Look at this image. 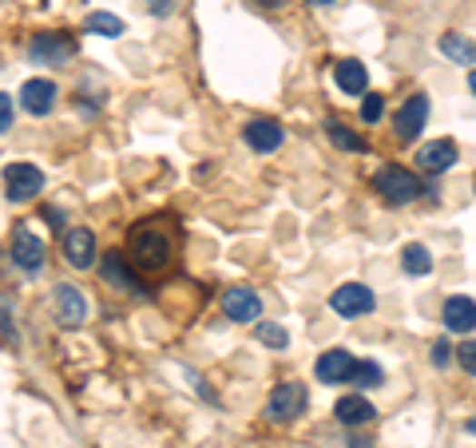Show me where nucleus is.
<instances>
[{"label": "nucleus", "instance_id": "obj_1", "mask_svg": "<svg viewBox=\"0 0 476 448\" xmlns=\"http://www.w3.org/2000/svg\"><path fill=\"white\" fill-rule=\"evenodd\" d=\"M132 250H135V262L144 270H164L171 262V234L155 223H147V226L139 223L132 231Z\"/></svg>", "mask_w": 476, "mask_h": 448}, {"label": "nucleus", "instance_id": "obj_2", "mask_svg": "<svg viewBox=\"0 0 476 448\" xmlns=\"http://www.w3.org/2000/svg\"><path fill=\"white\" fill-rule=\"evenodd\" d=\"M373 187H377V194H382L385 203H397V206H405V203H413L421 191V179L413 171H405V167H397V163H389V167H382L373 174Z\"/></svg>", "mask_w": 476, "mask_h": 448}, {"label": "nucleus", "instance_id": "obj_3", "mask_svg": "<svg viewBox=\"0 0 476 448\" xmlns=\"http://www.w3.org/2000/svg\"><path fill=\"white\" fill-rule=\"evenodd\" d=\"M310 405V389L302 385V381H283L274 393H270V401H266V417L270 421H278V424H286V421H294L302 417V409Z\"/></svg>", "mask_w": 476, "mask_h": 448}, {"label": "nucleus", "instance_id": "obj_4", "mask_svg": "<svg viewBox=\"0 0 476 448\" xmlns=\"http://www.w3.org/2000/svg\"><path fill=\"white\" fill-rule=\"evenodd\" d=\"M5 191L13 203H28L45 191V171L36 163H8L5 167Z\"/></svg>", "mask_w": 476, "mask_h": 448}, {"label": "nucleus", "instance_id": "obj_5", "mask_svg": "<svg viewBox=\"0 0 476 448\" xmlns=\"http://www.w3.org/2000/svg\"><path fill=\"white\" fill-rule=\"evenodd\" d=\"M45 258H48V246L32 234L28 223H16V231H13V262L25 270V274H40Z\"/></svg>", "mask_w": 476, "mask_h": 448}, {"label": "nucleus", "instance_id": "obj_6", "mask_svg": "<svg viewBox=\"0 0 476 448\" xmlns=\"http://www.w3.org/2000/svg\"><path fill=\"white\" fill-rule=\"evenodd\" d=\"M377 305L373 290L362 286V282H345V286H338L330 294V310L342 314V318H362V314H370Z\"/></svg>", "mask_w": 476, "mask_h": 448}, {"label": "nucleus", "instance_id": "obj_7", "mask_svg": "<svg viewBox=\"0 0 476 448\" xmlns=\"http://www.w3.org/2000/svg\"><path fill=\"white\" fill-rule=\"evenodd\" d=\"M28 56L52 68V64H64L75 56V40L68 32H40V36H32V44H28Z\"/></svg>", "mask_w": 476, "mask_h": 448}, {"label": "nucleus", "instance_id": "obj_8", "mask_svg": "<svg viewBox=\"0 0 476 448\" xmlns=\"http://www.w3.org/2000/svg\"><path fill=\"white\" fill-rule=\"evenodd\" d=\"M357 357L350 349H326V353L318 357V365H313V373H318L322 385H345V381H353L357 373Z\"/></svg>", "mask_w": 476, "mask_h": 448}, {"label": "nucleus", "instance_id": "obj_9", "mask_svg": "<svg viewBox=\"0 0 476 448\" xmlns=\"http://www.w3.org/2000/svg\"><path fill=\"white\" fill-rule=\"evenodd\" d=\"M223 314L231 322H258L263 318V298L251 286H231L223 294Z\"/></svg>", "mask_w": 476, "mask_h": 448}, {"label": "nucleus", "instance_id": "obj_10", "mask_svg": "<svg viewBox=\"0 0 476 448\" xmlns=\"http://www.w3.org/2000/svg\"><path fill=\"white\" fill-rule=\"evenodd\" d=\"M100 278H104L112 290H124V294H144V282H139V274H135L132 266H127V258L119 254V250H112V254H104V262H100Z\"/></svg>", "mask_w": 476, "mask_h": 448}, {"label": "nucleus", "instance_id": "obj_11", "mask_svg": "<svg viewBox=\"0 0 476 448\" xmlns=\"http://www.w3.org/2000/svg\"><path fill=\"white\" fill-rule=\"evenodd\" d=\"M64 258H68V266H75V270L95 266V234L88 226H68V231H64Z\"/></svg>", "mask_w": 476, "mask_h": 448}, {"label": "nucleus", "instance_id": "obj_12", "mask_svg": "<svg viewBox=\"0 0 476 448\" xmlns=\"http://www.w3.org/2000/svg\"><path fill=\"white\" fill-rule=\"evenodd\" d=\"M56 318L60 325H84L88 322V298H84L80 286H72V282H60L56 286Z\"/></svg>", "mask_w": 476, "mask_h": 448}, {"label": "nucleus", "instance_id": "obj_13", "mask_svg": "<svg viewBox=\"0 0 476 448\" xmlns=\"http://www.w3.org/2000/svg\"><path fill=\"white\" fill-rule=\"evenodd\" d=\"M243 139L251 151H258V155H270V151L283 147L286 131H283V124H274V119H251V124L243 127Z\"/></svg>", "mask_w": 476, "mask_h": 448}, {"label": "nucleus", "instance_id": "obj_14", "mask_svg": "<svg viewBox=\"0 0 476 448\" xmlns=\"http://www.w3.org/2000/svg\"><path fill=\"white\" fill-rule=\"evenodd\" d=\"M425 119H429V100L425 95H409L402 104V112H397V135H402V144H413L421 131H425Z\"/></svg>", "mask_w": 476, "mask_h": 448}, {"label": "nucleus", "instance_id": "obj_15", "mask_svg": "<svg viewBox=\"0 0 476 448\" xmlns=\"http://www.w3.org/2000/svg\"><path fill=\"white\" fill-rule=\"evenodd\" d=\"M441 322H445L449 334H472L476 330V302L464 298V294H452L441 310Z\"/></svg>", "mask_w": 476, "mask_h": 448}, {"label": "nucleus", "instance_id": "obj_16", "mask_svg": "<svg viewBox=\"0 0 476 448\" xmlns=\"http://www.w3.org/2000/svg\"><path fill=\"white\" fill-rule=\"evenodd\" d=\"M417 163L425 174H445L452 163H457V144H452V139H432V144L417 151Z\"/></svg>", "mask_w": 476, "mask_h": 448}, {"label": "nucleus", "instance_id": "obj_17", "mask_svg": "<svg viewBox=\"0 0 476 448\" xmlns=\"http://www.w3.org/2000/svg\"><path fill=\"white\" fill-rule=\"evenodd\" d=\"M20 104H25L28 115H48L52 104H56V84L52 80H28L20 87Z\"/></svg>", "mask_w": 476, "mask_h": 448}, {"label": "nucleus", "instance_id": "obj_18", "mask_svg": "<svg viewBox=\"0 0 476 448\" xmlns=\"http://www.w3.org/2000/svg\"><path fill=\"white\" fill-rule=\"evenodd\" d=\"M333 80L345 95H365V84H370V68L362 60H338L333 64Z\"/></svg>", "mask_w": 476, "mask_h": 448}, {"label": "nucleus", "instance_id": "obj_19", "mask_svg": "<svg viewBox=\"0 0 476 448\" xmlns=\"http://www.w3.org/2000/svg\"><path fill=\"white\" fill-rule=\"evenodd\" d=\"M333 417H338L342 424H350V429H353V424H370V421L377 417V409L362 397V393H350V397H342L338 405H333Z\"/></svg>", "mask_w": 476, "mask_h": 448}, {"label": "nucleus", "instance_id": "obj_20", "mask_svg": "<svg viewBox=\"0 0 476 448\" xmlns=\"http://www.w3.org/2000/svg\"><path fill=\"white\" fill-rule=\"evenodd\" d=\"M441 52H445L452 64H476V44L469 36H461V32H445V36H441Z\"/></svg>", "mask_w": 476, "mask_h": 448}, {"label": "nucleus", "instance_id": "obj_21", "mask_svg": "<svg viewBox=\"0 0 476 448\" xmlns=\"http://www.w3.org/2000/svg\"><path fill=\"white\" fill-rule=\"evenodd\" d=\"M402 266H405L409 278H425V274H432V254H429V246L409 243V246L402 250Z\"/></svg>", "mask_w": 476, "mask_h": 448}, {"label": "nucleus", "instance_id": "obj_22", "mask_svg": "<svg viewBox=\"0 0 476 448\" xmlns=\"http://www.w3.org/2000/svg\"><path fill=\"white\" fill-rule=\"evenodd\" d=\"M84 28L95 32V36H124V20L112 16V13H88V20H84Z\"/></svg>", "mask_w": 476, "mask_h": 448}, {"label": "nucleus", "instance_id": "obj_23", "mask_svg": "<svg viewBox=\"0 0 476 448\" xmlns=\"http://www.w3.org/2000/svg\"><path fill=\"white\" fill-rule=\"evenodd\" d=\"M326 131H330L333 147H342V151H365V139H362V135H353V131L345 127V124H333V119H330Z\"/></svg>", "mask_w": 476, "mask_h": 448}, {"label": "nucleus", "instance_id": "obj_24", "mask_svg": "<svg viewBox=\"0 0 476 448\" xmlns=\"http://www.w3.org/2000/svg\"><path fill=\"white\" fill-rule=\"evenodd\" d=\"M254 334H258V342H263V345H274V349H286L290 345V334L283 330V325H274V322H258Z\"/></svg>", "mask_w": 476, "mask_h": 448}, {"label": "nucleus", "instance_id": "obj_25", "mask_svg": "<svg viewBox=\"0 0 476 448\" xmlns=\"http://www.w3.org/2000/svg\"><path fill=\"white\" fill-rule=\"evenodd\" d=\"M385 115V100L377 92H365V104H362V119L365 124H377V119Z\"/></svg>", "mask_w": 476, "mask_h": 448}, {"label": "nucleus", "instance_id": "obj_26", "mask_svg": "<svg viewBox=\"0 0 476 448\" xmlns=\"http://www.w3.org/2000/svg\"><path fill=\"white\" fill-rule=\"evenodd\" d=\"M357 385H365V389H373V385H382V369H377L373 362H362L357 365V373H353Z\"/></svg>", "mask_w": 476, "mask_h": 448}, {"label": "nucleus", "instance_id": "obj_27", "mask_svg": "<svg viewBox=\"0 0 476 448\" xmlns=\"http://www.w3.org/2000/svg\"><path fill=\"white\" fill-rule=\"evenodd\" d=\"M457 357H461V369H464V373L476 377V342H464V345L457 349Z\"/></svg>", "mask_w": 476, "mask_h": 448}, {"label": "nucleus", "instance_id": "obj_28", "mask_svg": "<svg viewBox=\"0 0 476 448\" xmlns=\"http://www.w3.org/2000/svg\"><path fill=\"white\" fill-rule=\"evenodd\" d=\"M8 127H13V100L0 92V135H5Z\"/></svg>", "mask_w": 476, "mask_h": 448}, {"label": "nucleus", "instance_id": "obj_29", "mask_svg": "<svg viewBox=\"0 0 476 448\" xmlns=\"http://www.w3.org/2000/svg\"><path fill=\"white\" fill-rule=\"evenodd\" d=\"M0 334L5 337H16V330H13V314H8V302L0 298Z\"/></svg>", "mask_w": 476, "mask_h": 448}, {"label": "nucleus", "instance_id": "obj_30", "mask_svg": "<svg viewBox=\"0 0 476 448\" xmlns=\"http://www.w3.org/2000/svg\"><path fill=\"white\" fill-rule=\"evenodd\" d=\"M432 362H437L441 369H445V365L452 362V349H449V342H437V345H432Z\"/></svg>", "mask_w": 476, "mask_h": 448}, {"label": "nucleus", "instance_id": "obj_31", "mask_svg": "<svg viewBox=\"0 0 476 448\" xmlns=\"http://www.w3.org/2000/svg\"><path fill=\"white\" fill-rule=\"evenodd\" d=\"M147 8H151V16H171L175 13V0H147Z\"/></svg>", "mask_w": 476, "mask_h": 448}, {"label": "nucleus", "instance_id": "obj_32", "mask_svg": "<svg viewBox=\"0 0 476 448\" xmlns=\"http://www.w3.org/2000/svg\"><path fill=\"white\" fill-rule=\"evenodd\" d=\"M350 448H373V441H365V436H353Z\"/></svg>", "mask_w": 476, "mask_h": 448}, {"label": "nucleus", "instance_id": "obj_33", "mask_svg": "<svg viewBox=\"0 0 476 448\" xmlns=\"http://www.w3.org/2000/svg\"><path fill=\"white\" fill-rule=\"evenodd\" d=\"M258 5H266V8H283L286 0H258Z\"/></svg>", "mask_w": 476, "mask_h": 448}, {"label": "nucleus", "instance_id": "obj_34", "mask_svg": "<svg viewBox=\"0 0 476 448\" xmlns=\"http://www.w3.org/2000/svg\"><path fill=\"white\" fill-rule=\"evenodd\" d=\"M469 87H472V95H476V68L469 72Z\"/></svg>", "mask_w": 476, "mask_h": 448}, {"label": "nucleus", "instance_id": "obj_35", "mask_svg": "<svg viewBox=\"0 0 476 448\" xmlns=\"http://www.w3.org/2000/svg\"><path fill=\"white\" fill-rule=\"evenodd\" d=\"M310 5H313V8H326V5H333V0H310Z\"/></svg>", "mask_w": 476, "mask_h": 448}, {"label": "nucleus", "instance_id": "obj_36", "mask_svg": "<svg viewBox=\"0 0 476 448\" xmlns=\"http://www.w3.org/2000/svg\"><path fill=\"white\" fill-rule=\"evenodd\" d=\"M469 433H472V436H476V417H472V421H469Z\"/></svg>", "mask_w": 476, "mask_h": 448}, {"label": "nucleus", "instance_id": "obj_37", "mask_svg": "<svg viewBox=\"0 0 476 448\" xmlns=\"http://www.w3.org/2000/svg\"><path fill=\"white\" fill-rule=\"evenodd\" d=\"M472 187H476V183H472Z\"/></svg>", "mask_w": 476, "mask_h": 448}]
</instances>
